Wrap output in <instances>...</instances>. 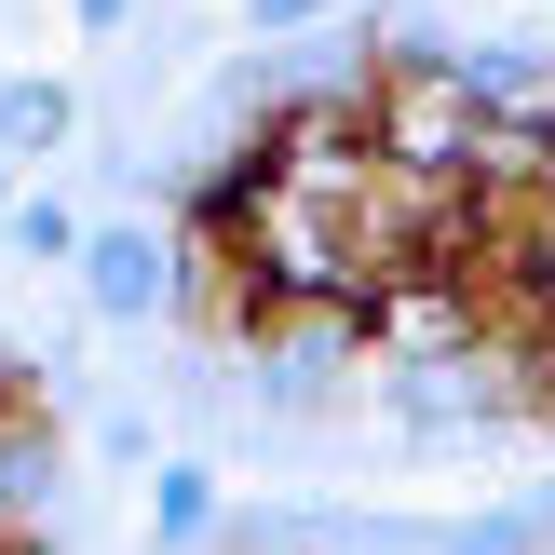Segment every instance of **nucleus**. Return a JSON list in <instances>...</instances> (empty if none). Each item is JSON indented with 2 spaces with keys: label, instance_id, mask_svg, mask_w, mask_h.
<instances>
[{
  "label": "nucleus",
  "instance_id": "nucleus-1",
  "mask_svg": "<svg viewBox=\"0 0 555 555\" xmlns=\"http://www.w3.org/2000/svg\"><path fill=\"white\" fill-rule=\"evenodd\" d=\"M379 352V298L325 285V298H271L258 325H244V366H258V406H285V421H312V406H339V379Z\"/></svg>",
  "mask_w": 555,
  "mask_h": 555
},
{
  "label": "nucleus",
  "instance_id": "nucleus-5",
  "mask_svg": "<svg viewBox=\"0 0 555 555\" xmlns=\"http://www.w3.org/2000/svg\"><path fill=\"white\" fill-rule=\"evenodd\" d=\"M217 515H231V502H217V461H150V542L163 555H204Z\"/></svg>",
  "mask_w": 555,
  "mask_h": 555
},
{
  "label": "nucleus",
  "instance_id": "nucleus-8",
  "mask_svg": "<svg viewBox=\"0 0 555 555\" xmlns=\"http://www.w3.org/2000/svg\"><path fill=\"white\" fill-rule=\"evenodd\" d=\"M68 14H81V41H122V27H135V0H68Z\"/></svg>",
  "mask_w": 555,
  "mask_h": 555
},
{
  "label": "nucleus",
  "instance_id": "nucleus-6",
  "mask_svg": "<svg viewBox=\"0 0 555 555\" xmlns=\"http://www.w3.org/2000/svg\"><path fill=\"white\" fill-rule=\"evenodd\" d=\"M81 231H95V217L54 204V190H14V217H0V244H14L27 271H68V258H81Z\"/></svg>",
  "mask_w": 555,
  "mask_h": 555
},
{
  "label": "nucleus",
  "instance_id": "nucleus-9",
  "mask_svg": "<svg viewBox=\"0 0 555 555\" xmlns=\"http://www.w3.org/2000/svg\"><path fill=\"white\" fill-rule=\"evenodd\" d=\"M0 217H14V163H0Z\"/></svg>",
  "mask_w": 555,
  "mask_h": 555
},
{
  "label": "nucleus",
  "instance_id": "nucleus-7",
  "mask_svg": "<svg viewBox=\"0 0 555 555\" xmlns=\"http://www.w3.org/2000/svg\"><path fill=\"white\" fill-rule=\"evenodd\" d=\"M244 27L258 41H298V27H339V0H244Z\"/></svg>",
  "mask_w": 555,
  "mask_h": 555
},
{
  "label": "nucleus",
  "instance_id": "nucleus-4",
  "mask_svg": "<svg viewBox=\"0 0 555 555\" xmlns=\"http://www.w3.org/2000/svg\"><path fill=\"white\" fill-rule=\"evenodd\" d=\"M448 68H461V95H475V108H555V54H542V41H515V27L448 41Z\"/></svg>",
  "mask_w": 555,
  "mask_h": 555
},
{
  "label": "nucleus",
  "instance_id": "nucleus-3",
  "mask_svg": "<svg viewBox=\"0 0 555 555\" xmlns=\"http://www.w3.org/2000/svg\"><path fill=\"white\" fill-rule=\"evenodd\" d=\"M54 150H81V81L0 68V163H54Z\"/></svg>",
  "mask_w": 555,
  "mask_h": 555
},
{
  "label": "nucleus",
  "instance_id": "nucleus-2",
  "mask_svg": "<svg viewBox=\"0 0 555 555\" xmlns=\"http://www.w3.org/2000/svg\"><path fill=\"white\" fill-rule=\"evenodd\" d=\"M68 271H81V312L122 325V339H135V325H177V244H163L150 217H95Z\"/></svg>",
  "mask_w": 555,
  "mask_h": 555
}]
</instances>
